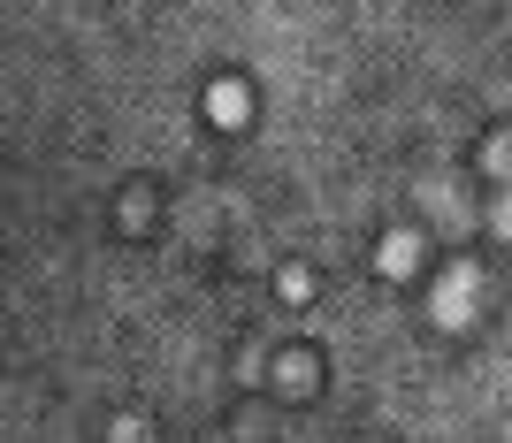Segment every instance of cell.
Segmentation results:
<instances>
[{"label": "cell", "mask_w": 512, "mask_h": 443, "mask_svg": "<svg viewBox=\"0 0 512 443\" xmlns=\"http://www.w3.org/2000/svg\"><path fill=\"white\" fill-rule=\"evenodd\" d=\"M207 100H214V107H207L214 123H245V85H214Z\"/></svg>", "instance_id": "obj_1"}, {"label": "cell", "mask_w": 512, "mask_h": 443, "mask_svg": "<svg viewBox=\"0 0 512 443\" xmlns=\"http://www.w3.org/2000/svg\"><path fill=\"white\" fill-rule=\"evenodd\" d=\"M413 260H421V245H413V237H390V245H383V268H390V275H413Z\"/></svg>", "instance_id": "obj_2"}, {"label": "cell", "mask_w": 512, "mask_h": 443, "mask_svg": "<svg viewBox=\"0 0 512 443\" xmlns=\"http://www.w3.org/2000/svg\"><path fill=\"white\" fill-rule=\"evenodd\" d=\"M497 237H512V199H505V207H497Z\"/></svg>", "instance_id": "obj_3"}]
</instances>
